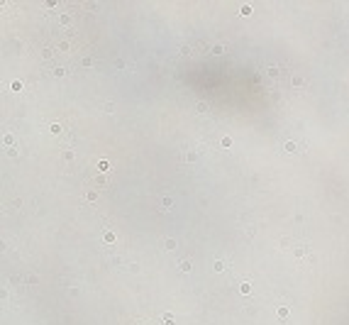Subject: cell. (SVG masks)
<instances>
[{
	"mask_svg": "<svg viewBox=\"0 0 349 325\" xmlns=\"http://www.w3.org/2000/svg\"><path fill=\"white\" fill-rule=\"evenodd\" d=\"M283 152H290L293 154V152H300V149H298L296 142H283Z\"/></svg>",
	"mask_w": 349,
	"mask_h": 325,
	"instance_id": "cell-1",
	"label": "cell"
},
{
	"mask_svg": "<svg viewBox=\"0 0 349 325\" xmlns=\"http://www.w3.org/2000/svg\"><path fill=\"white\" fill-rule=\"evenodd\" d=\"M276 318H278V320H286V318H288V305H281V308L276 311Z\"/></svg>",
	"mask_w": 349,
	"mask_h": 325,
	"instance_id": "cell-2",
	"label": "cell"
},
{
	"mask_svg": "<svg viewBox=\"0 0 349 325\" xmlns=\"http://www.w3.org/2000/svg\"><path fill=\"white\" fill-rule=\"evenodd\" d=\"M103 240H105V242H110V245H113V242H115V232H110V230H107V232L103 235Z\"/></svg>",
	"mask_w": 349,
	"mask_h": 325,
	"instance_id": "cell-3",
	"label": "cell"
},
{
	"mask_svg": "<svg viewBox=\"0 0 349 325\" xmlns=\"http://www.w3.org/2000/svg\"><path fill=\"white\" fill-rule=\"evenodd\" d=\"M308 254V247L303 245V247H296V257H305Z\"/></svg>",
	"mask_w": 349,
	"mask_h": 325,
	"instance_id": "cell-4",
	"label": "cell"
},
{
	"mask_svg": "<svg viewBox=\"0 0 349 325\" xmlns=\"http://www.w3.org/2000/svg\"><path fill=\"white\" fill-rule=\"evenodd\" d=\"M164 325H176V320H173V315H171V313H166V315H164Z\"/></svg>",
	"mask_w": 349,
	"mask_h": 325,
	"instance_id": "cell-5",
	"label": "cell"
},
{
	"mask_svg": "<svg viewBox=\"0 0 349 325\" xmlns=\"http://www.w3.org/2000/svg\"><path fill=\"white\" fill-rule=\"evenodd\" d=\"M266 76H269V78H276V76H278V68H276V66H271V68L266 71Z\"/></svg>",
	"mask_w": 349,
	"mask_h": 325,
	"instance_id": "cell-6",
	"label": "cell"
},
{
	"mask_svg": "<svg viewBox=\"0 0 349 325\" xmlns=\"http://www.w3.org/2000/svg\"><path fill=\"white\" fill-rule=\"evenodd\" d=\"M183 159H186V161H195L198 154H195V152H186V154H183Z\"/></svg>",
	"mask_w": 349,
	"mask_h": 325,
	"instance_id": "cell-7",
	"label": "cell"
},
{
	"mask_svg": "<svg viewBox=\"0 0 349 325\" xmlns=\"http://www.w3.org/2000/svg\"><path fill=\"white\" fill-rule=\"evenodd\" d=\"M164 247H166V249H176V240H173V237H169L166 242H164Z\"/></svg>",
	"mask_w": 349,
	"mask_h": 325,
	"instance_id": "cell-8",
	"label": "cell"
},
{
	"mask_svg": "<svg viewBox=\"0 0 349 325\" xmlns=\"http://www.w3.org/2000/svg\"><path fill=\"white\" fill-rule=\"evenodd\" d=\"M86 201H98V191H88L86 193Z\"/></svg>",
	"mask_w": 349,
	"mask_h": 325,
	"instance_id": "cell-9",
	"label": "cell"
},
{
	"mask_svg": "<svg viewBox=\"0 0 349 325\" xmlns=\"http://www.w3.org/2000/svg\"><path fill=\"white\" fill-rule=\"evenodd\" d=\"M49 130H51V135H59V132H61V125L54 122V125H49Z\"/></svg>",
	"mask_w": 349,
	"mask_h": 325,
	"instance_id": "cell-10",
	"label": "cell"
},
{
	"mask_svg": "<svg viewBox=\"0 0 349 325\" xmlns=\"http://www.w3.org/2000/svg\"><path fill=\"white\" fill-rule=\"evenodd\" d=\"M161 208L169 210V208H171V198H161Z\"/></svg>",
	"mask_w": 349,
	"mask_h": 325,
	"instance_id": "cell-11",
	"label": "cell"
},
{
	"mask_svg": "<svg viewBox=\"0 0 349 325\" xmlns=\"http://www.w3.org/2000/svg\"><path fill=\"white\" fill-rule=\"evenodd\" d=\"M181 272H191V262H188V259L181 262Z\"/></svg>",
	"mask_w": 349,
	"mask_h": 325,
	"instance_id": "cell-12",
	"label": "cell"
},
{
	"mask_svg": "<svg viewBox=\"0 0 349 325\" xmlns=\"http://www.w3.org/2000/svg\"><path fill=\"white\" fill-rule=\"evenodd\" d=\"M239 291H242V293H249V291H251V284H247V281H244V284L239 286Z\"/></svg>",
	"mask_w": 349,
	"mask_h": 325,
	"instance_id": "cell-13",
	"label": "cell"
},
{
	"mask_svg": "<svg viewBox=\"0 0 349 325\" xmlns=\"http://www.w3.org/2000/svg\"><path fill=\"white\" fill-rule=\"evenodd\" d=\"M222 51H225L222 44H215V47H212V54H222Z\"/></svg>",
	"mask_w": 349,
	"mask_h": 325,
	"instance_id": "cell-14",
	"label": "cell"
},
{
	"mask_svg": "<svg viewBox=\"0 0 349 325\" xmlns=\"http://www.w3.org/2000/svg\"><path fill=\"white\" fill-rule=\"evenodd\" d=\"M93 184H95V186H105V176H95Z\"/></svg>",
	"mask_w": 349,
	"mask_h": 325,
	"instance_id": "cell-15",
	"label": "cell"
},
{
	"mask_svg": "<svg viewBox=\"0 0 349 325\" xmlns=\"http://www.w3.org/2000/svg\"><path fill=\"white\" fill-rule=\"evenodd\" d=\"M198 113H208V103H198Z\"/></svg>",
	"mask_w": 349,
	"mask_h": 325,
	"instance_id": "cell-16",
	"label": "cell"
},
{
	"mask_svg": "<svg viewBox=\"0 0 349 325\" xmlns=\"http://www.w3.org/2000/svg\"><path fill=\"white\" fill-rule=\"evenodd\" d=\"M239 12L247 17V15H251V8H249V5H242V10H239Z\"/></svg>",
	"mask_w": 349,
	"mask_h": 325,
	"instance_id": "cell-17",
	"label": "cell"
},
{
	"mask_svg": "<svg viewBox=\"0 0 349 325\" xmlns=\"http://www.w3.org/2000/svg\"><path fill=\"white\" fill-rule=\"evenodd\" d=\"M98 169H100V171H107V169H110V164H107V161H100V164H98Z\"/></svg>",
	"mask_w": 349,
	"mask_h": 325,
	"instance_id": "cell-18",
	"label": "cell"
},
{
	"mask_svg": "<svg viewBox=\"0 0 349 325\" xmlns=\"http://www.w3.org/2000/svg\"><path fill=\"white\" fill-rule=\"evenodd\" d=\"M3 142H5V144H8V147H10V144H12L15 139H12V135H5V137H3Z\"/></svg>",
	"mask_w": 349,
	"mask_h": 325,
	"instance_id": "cell-19",
	"label": "cell"
},
{
	"mask_svg": "<svg viewBox=\"0 0 349 325\" xmlns=\"http://www.w3.org/2000/svg\"><path fill=\"white\" fill-rule=\"evenodd\" d=\"M225 269V262H215V272H222Z\"/></svg>",
	"mask_w": 349,
	"mask_h": 325,
	"instance_id": "cell-20",
	"label": "cell"
},
{
	"mask_svg": "<svg viewBox=\"0 0 349 325\" xmlns=\"http://www.w3.org/2000/svg\"><path fill=\"white\" fill-rule=\"evenodd\" d=\"M71 22V15H61V25H68Z\"/></svg>",
	"mask_w": 349,
	"mask_h": 325,
	"instance_id": "cell-21",
	"label": "cell"
},
{
	"mask_svg": "<svg viewBox=\"0 0 349 325\" xmlns=\"http://www.w3.org/2000/svg\"><path fill=\"white\" fill-rule=\"evenodd\" d=\"M293 86H303V78L300 76H293Z\"/></svg>",
	"mask_w": 349,
	"mask_h": 325,
	"instance_id": "cell-22",
	"label": "cell"
},
{
	"mask_svg": "<svg viewBox=\"0 0 349 325\" xmlns=\"http://www.w3.org/2000/svg\"><path fill=\"white\" fill-rule=\"evenodd\" d=\"M222 147H232V139L230 137H222Z\"/></svg>",
	"mask_w": 349,
	"mask_h": 325,
	"instance_id": "cell-23",
	"label": "cell"
}]
</instances>
